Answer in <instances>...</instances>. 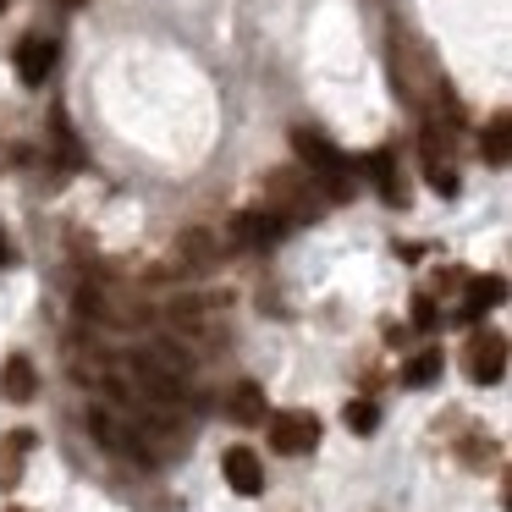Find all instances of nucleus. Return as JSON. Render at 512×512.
Returning <instances> with one entry per match:
<instances>
[{
  "label": "nucleus",
  "mask_w": 512,
  "mask_h": 512,
  "mask_svg": "<svg viewBox=\"0 0 512 512\" xmlns=\"http://www.w3.org/2000/svg\"><path fill=\"white\" fill-rule=\"evenodd\" d=\"M391 83H397L413 105H446V116L457 122V105H452V94H446V78H441V67L430 61L424 45H413V39H397V45H391Z\"/></svg>",
  "instance_id": "1"
},
{
  "label": "nucleus",
  "mask_w": 512,
  "mask_h": 512,
  "mask_svg": "<svg viewBox=\"0 0 512 512\" xmlns=\"http://www.w3.org/2000/svg\"><path fill=\"white\" fill-rule=\"evenodd\" d=\"M292 149H298L303 171H309V177H320L325 199H336V204L353 199V171H347V155L325 133H314V127H292Z\"/></svg>",
  "instance_id": "2"
},
{
  "label": "nucleus",
  "mask_w": 512,
  "mask_h": 512,
  "mask_svg": "<svg viewBox=\"0 0 512 512\" xmlns=\"http://www.w3.org/2000/svg\"><path fill=\"white\" fill-rule=\"evenodd\" d=\"M265 204H270V210H276L287 226H298V221H309V215H320V199H314V177H309V171H298V166L270 171V177H265Z\"/></svg>",
  "instance_id": "3"
},
{
  "label": "nucleus",
  "mask_w": 512,
  "mask_h": 512,
  "mask_svg": "<svg viewBox=\"0 0 512 512\" xmlns=\"http://www.w3.org/2000/svg\"><path fill=\"white\" fill-rule=\"evenodd\" d=\"M463 369L474 386H501V375H507V336L501 331H474L463 347Z\"/></svg>",
  "instance_id": "4"
},
{
  "label": "nucleus",
  "mask_w": 512,
  "mask_h": 512,
  "mask_svg": "<svg viewBox=\"0 0 512 512\" xmlns=\"http://www.w3.org/2000/svg\"><path fill=\"white\" fill-rule=\"evenodd\" d=\"M419 160H424V182L452 199V193H457V166H452V133H446V127L430 122L419 133Z\"/></svg>",
  "instance_id": "5"
},
{
  "label": "nucleus",
  "mask_w": 512,
  "mask_h": 512,
  "mask_svg": "<svg viewBox=\"0 0 512 512\" xmlns=\"http://www.w3.org/2000/svg\"><path fill=\"white\" fill-rule=\"evenodd\" d=\"M270 446L287 452V457L314 452V446H320V419H314V413H276V419H270Z\"/></svg>",
  "instance_id": "6"
},
{
  "label": "nucleus",
  "mask_w": 512,
  "mask_h": 512,
  "mask_svg": "<svg viewBox=\"0 0 512 512\" xmlns=\"http://www.w3.org/2000/svg\"><path fill=\"white\" fill-rule=\"evenodd\" d=\"M292 226L281 221L270 204H259V210H243V215H232V243H243V248H265V243H276V237H287Z\"/></svg>",
  "instance_id": "7"
},
{
  "label": "nucleus",
  "mask_w": 512,
  "mask_h": 512,
  "mask_svg": "<svg viewBox=\"0 0 512 512\" xmlns=\"http://www.w3.org/2000/svg\"><path fill=\"white\" fill-rule=\"evenodd\" d=\"M171 259H177V270H210L215 259H221V237L204 232V226H188V232H177V243H171Z\"/></svg>",
  "instance_id": "8"
},
{
  "label": "nucleus",
  "mask_w": 512,
  "mask_h": 512,
  "mask_svg": "<svg viewBox=\"0 0 512 512\" xmlns=\"http://www.w3.org/2000/svg\"><path fill=\"white\" fill-rule=\"evenodd\" d=\"M50 67H56V39L28 34L23 45H17V78H23L28 89H39V83L50 78Z\"/></svg>",
  "instance_id": "9"
},
{
  "label": "nucleus",
  "mask_w": 512,
  "mask_h": 512,
  "mask_svg": "<svg viewBox=\"0 0 512 512\" xmlns=\"http://www.w3.org/2000/svg\"><path fill=\"white\" fill-rule=\"evenodd\" d=\"M226 485H232L237 496H259V490H265V468H259V457L248 452V446H232V452H226Z\"/></svg>",
  "instance_id": "10"
},
{
  "label": "nucleus",
  "mask_w": 512,
  "mask_h": 512,
  "mask_svg": "<svg viewBox=\"0 0 512 512\" xmlns=\"http://www.w3.org/2000/svg\"><path fill=\"white\" fill-rule=\"evenodd\" d=\"M34 452V430H12L0 435V490H17L23 485V457Z\"/></svg>",
  "instance_id": "11"
},
{
  "label": "nucleus",
  "mask_w": 512,
  "mask_h": 512,
  "mask_svg": "<svg viewBox=\"0 0 512 512\" xmlns=\"http://www.w3.org/2000/svg\"><path fill=\"white\" fill-rule=\"evenodd\" d=\"M34 391H39L34 364H28L23 353H12L6 364H0V397H6V402H34Z\"/></svg>",
  "instance_id": "12"
},
{
  "label": "nucleus",
  "mask_w": 512,
  "mask_h": 512,
  "mask_svg": "<svg viewBox=\"0 0 512 512\" xmlns=\"http://www.w3.org/2000/svg\"><path fill=\"white\" fill-rule=\"evenodd\" d=\"M369 177H375V188L386 204H408V188H402V171H397V160H391V149H375V155H369Z\"/></svg>",
  "instance_id": "13"
},
{
  "label": "nucleus",
  "mask_w": 512,
  "mask_h": 512,
  "mask_svg": "<svg viewBox=\"0 0 512 512\" xmlns=\"http://www.w3.org/2000/svg\"><path fill=\"white\" fill-rule=\"evenodd\" d=\"M501 298H507V276H474L468 281V298H463V320H479V314L496 309Z\"/></svg>",
  "instance_id": "14"
},
{
  "label": "nucleus",
  "mask_w": 512,
  "mask_h": 512,
  "mask_svg": "<svg viewBox=\"0 0 512 512\" xmlns=\"http://www.w3.org/2000/svg\"><path fill=\"white\" fill-rule=\"evenodd\" d=\"M232 413H237V419H243V424H265V391H259V380H237V386H232Z\"/></svg>",
  "instance_id": "15"
},
{
  "label": "nucleus",
  "mask_w": 512,
  "mask_h": 512,
  "mask_svg": "<svg viewBox=\"0 0 512 512\" xmlns=\"http://www.w3.org/2000/svg\"><path fill=\"white\" fill-rule=\"evenodd\" d=\"M479 155H485V166H507V155H512V149H507V111H496V116H490V127H485V133H479Z\"/></svg>",
  "instance_id": "16"
},
{
  "label": "nucleus",
  "mask_w": 512,
  "mask_h": 512,
  "mask_svg": "<svg viewBox=\"0 0 512 512\" xmlns=\"http://www.w3.org/2000/svg\"><path fill=\"white\" fill-rule=\"evenodd\" d=\"M441 369H446L441 347H430V353H413V358H408L402 380H408V386H435V380H441Z\"/></svg>",
  "instance_id": "17"
},
{
  "label": "nucleus",
  "mask_w": 512,
  "mask_h": 512,
  "mask_svg": "<svg viewBox=\"0 0 512 512\" xmlns=\"http://www.w3.org/2000/svg\"><path fill=\"white\" fill-rule=\"evenodd\" d=\"M342 419H347V430H353V435H375V424H380V408H375L369 397H353V402L342 408Z\"/></svg>",
  "instance_id": "18"
},
{
  "label": "nucleus",
  "mask_w": 512,
  "mask_h": 512,
  "mask_svg": "<svg viewBox=\"0 0 512 512\" xmlns=\"http://www.w3.org/2000/svg\"><path fill=\"white\" fill-rule=\"evenodd\" d=\"M435 320H441V314H435V298L430 292H413V325H419V331H435Z\"/></svg>",
  "instance_id": "19"
},
{
  "label": "nucleus",
  "mask_w": 512,
  "mask_h": 512,
  "mask_svg": "<svg viewBox=\"0 0 512 512\" xmlns=\"http://www.w3.org/2000/svg\"><path fill=\"white\" fill-rule=\"evenodd\" d=\"M0 12H6V0H0Z\"/></svg>",
  "instance_id": "20"
},
{
  "label": "nucleus",
  "mask_w": 512,
  "mask_h": 512,
  "mask_svg": "<svg viewBox=\"0 0 512 512\" xmlns=\"http://www.w3.org/2000/svg\"><path fill=\"white\" fill-rule=\"evenodd\" d=\"M17 512H23V507H17Z\"/></svg>",
  "instance_id": "21"
}]
</instances>
